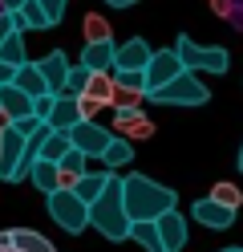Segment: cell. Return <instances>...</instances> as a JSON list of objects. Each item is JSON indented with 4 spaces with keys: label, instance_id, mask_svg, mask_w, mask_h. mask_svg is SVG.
Instances as JSON below:
<instances>
[{
    "label": "cell",
    "instance_id": "28",
    "mask_svg": "<svg viewBox=\"0 0 243 252\" xmlns=\"http://www.w3.org/2000/svg\"><path fill=\"white\" fill-rule=\"evenodd\" d=\"M142 102H146V94L142 90H122V86H113V114H122V110H142Z\"/></svg>",
    "mask_w": 243,
    "mask_h": 252
},
{
    "label": "cell",
    "instance_id": "7",
    "mask_svg": "<svg viewBox=\"0 0 243 252\" xmlns=\"http://www.w3.org/2000/svg\"><path fill=\"white\" fill-rule=\"evenodd\" d=\"M183 73V61L174 57V49H154V57H150V65H146V94H154V90H162L166 82H174V77Z\"/></svg>",
    "mask_w": 243,
    "mask_h": 252
},
{
    "label": "cell",
    "instance_id": "29",
    "mask_svg": "<svg viewBox=\"0 0 243 252\" xmlns=\"http://www.w3.org/2000/svg\"><path fill=\"white\" fill-rule=\"evenodd\" d=\"M37 8H41V17H45V25L53 29V25H61V17H65V8H69V0H37Z\"/></svg>",
    "mask_w": 243,
    "mask_h": 252
},
{
    "label": "cell",
    "instance_id": "32",
    "mask_svg": "<svg viewBox=\"0 0 243 252\" xmlns=\"http://www.w3.org/2000/svg\"><path fill=\"white\" fill-rule=\"evenodd\" d=\"M53 102H57L53 94H41V98H32V118H41V122H45L49 114H53Z\"/></svg>",
    "mask_w": 243,
    "mask_h": 252
},
{
    "label": "cell",
    "instance_id": "5",
    "mask_svg": "<svg viewBox=\"0 0 243 252\" xmlns=\"http://www.w3.org/2000/svg\"><path fill=\"white\" fill-rule=\"evenodd\" d=\"M49 216H53V224H61L65 232H81L89 224V208L73 191H53L49 195Z\"/></svg>",
    "mask_w": 243,
    "mask_h": 252
},
{
    "label": "cell",
    "instance_id": "36",
    "mask_svg": "<svg viewBox=\"0 0 243 252\" xmlns=\"http://www.w3.org/2000/svg\"><path fill=\"white\" fill-rule=\"evenodd\" d=\"M12 77H16V73H12L8 65H4V61H0V86H8V82H12Z\"/></svg>",
    "mask_w": 243,
    "mask_h": 252
},
{
    "label": "cell",
    "instance_id": "14",
    "mask_svg": "<svg viewBox=\"0 0 243 252\" xmlns=\"http://www.w3.org/2000/svg\"><path fill=\"white\" fill-rule=\"evenodd\" d=\"M77 122H81V114H77V98H65V94H61V98L53 102V114L45 118V126H49L53 134H69Z\"/></svg>",
    "mask_w": 243,
    "mask_h": 252
},
{
    "label": "cell",
    "instance_id": "42",
    "mask_svg": "<svg viewBox=\"0 0 243 252\" xmlns=\"http://www.w3.org/2000/svg\"><path fill=\"white\" fill-rule=\"evenodd\" d=\"M239 252H243V248H239Z\"/></svg>",
    "mask_w": 243,
    "mask_h": 252
},
{
    "label": "cell",
    "instance_id": "8",
    "mask_svg": "<svg viewBox=\"0 0 243 252\" xmlns=\"http://www.w3.org/2000/svg\"><path fill=\"white\" fill-rule=\"evenodd\" d=\"M32 65H37L45 90L53 94V98H61V94H65V82H69V57H65L61 49H53V53H45L41 61H32Z\"/></svg>",
    "mask_w": 243,
    "mask_h": 252
},
{
    "label": "cell",
    "instance_id": "24",
    "mask_svg": "<svg viewBox=\"0 0 243 252\" xmlns=\"http://www.w3.org/2000/svg\"><path fill=\"white\" fill-rule=\"evenodd\" d=\"M12 248H16V252H57V248L49 244V240H45L41 232H28V228L12 232Z\"/></svg>",
    "mask_w": 243,
    "mask_h": 252
},
{
    "label": "cell",
    "instance_id": "41",
    "mask_svg": "<svg viewBox=\"0 0 243 252\" xmlns=\"http://www.w3.org/2000/svg\"><path fill=\"white\" fill-rule=\"evenodd\" d=\"M8 252H16V248H8Z\"/></svg>",
    "mask_w": 243,
    "mask_h": 252
},
{
    "label": "cell",
    "instance_id": "27",
    "mask_svg": "<svg viewBox=\"0 0 243 252\" xmlns=\"http://www.w3.org/2000/svg\"><path fill=\"white\" fill-rule=\"evenodd\" d=\"M28 179L37 183V191H45V195H53V191H57V167H53V163H41V159H37V163H32V175H28Z\"/></svg>",
    "mask_w": 243,
    "mask_h": 252
},
{
    "label": "cell",
    "instance_id": "11",
    "mask_svg": "<svg viewBox=\"0 0 243 252\" xmlns=\"http://www.w3.org/2000/svg\"><path fill=\"white\" fill-rule=\"evenodd\" d=\"M154 228H158V240H162V252H183L187 248V224H183V216L166 212L162 220H154Z\"/></svg>",
    "mask_w": 243,
    "mask_h": 252
},
{
    "label": "cell",
    "instance_id": "18",
    "mask_svg": "<svg viewBox=\"0 0 243 252\" xmlns=\"http://www.w3.org/2000/svg\"><path fill=\"white\" fill-rule=\"evenodd\" d=\"M77 98H89V102H97L106 110L113 102V73H89V82H85V90H81Z\"/></svg>",
    "mask_w": 243,
    "mask_h": 252
},
{
    "label": "cell",
    "instance_id": "40",
    "mask_svg": "<svg viewBox=\"0 0 243 252\" xmlns=\"http://www.w3.org/2000/svg\"><path fill=\"white\" fill-rule=\"evenodd\" d=\"M239 171H243V151H239Z\"/></svg>",
    "mask_w": 243,
    "mask_h": 252
},
{
    "label": "cell",
    "instance_id": "3",
    "mask_svg": "<svg viewBox=\"0 0 243 252\" xmlns=\"http://www.w3.org/2000/svg\"><path fill=\"white\" fill-rule=\"evenodd\" d=\"M174 57L183 61L187 73H227V65H231L227 49H211V45H199L190 37H178L174 41Z\"/></svg>",
    "mask_w": 243,
    "mask_h": 252
},
{
    "label": "cell",
    "instance_id": "21",
    "mask_svg": "<svg viewBox=\"0 0 243 252\" xmlns=\"http://www.w3.org/2000/svg\"><path fill=\"white\" fill-rule=\"evenodd\" d=\"M12 86L21 90V94H28V98H41V94H49V90H45V82H41V73H37V65H32V61H28L25 69H16V77H12Z\"/></svg>",
    "mask_w": 243,
    "mask_h": 252
},
{
    "label": "cell",
    "instance_id": "6",
    "mask_svg": "<svg viewBox=\"0 0 243 252\" xmlns=\"http://www.w3.org/2000/svg\"><path fill=\"white\" fill-rule=\"evenodd\" d=\"M109 130L106 126H97V122H77L73 130H69V147L77 155H85V159H102V151L109 147Z\"/></svg>",
    "mask_w": 243,
    "mask_h": 252
},
{
    "label": "cell",
    "instance_id": "13",
    "mask_svg": "<svg viewBox=\"0 0 243 252\" xmlns=\"http://www.w3.org/2000/svg\"><path fill=\"white\" fill-rule=\"evenodd\" d=\"M113 53H118L113 41L85 45V49H81V69H85V73H113Z\"/></svg>",
    "mask_w": 243,
    "mask_h": 252
},
{
    "label": "cell",
    "instance_id": "9",
    "mask_svg": "<svg viewBox=\"0 0 243 252\" xmlns=\"http://www.w3.org/2000/svg\"><path fill=\"white\" fill-rule=\"evenodd\" d=\"M150 57H154V49L142 37H134V41L118 45V53H113V73H146Z\"/></svg>",
    "mask_w": 243,
    "mask_h": 252
},
{
    "label": "cell",
    "instance_id": "20",
    "mask_svg": "<svg viewBox=\"0 0 243 252\" xmlns=\"http://www.w3.org/2000/svg\"><path fill=\"white\" fill-rule=\"evenodd\" d=\"M81 37H85V45L113 41V37H109V21L102 17V12H85V21H81Z\"/></svg>",
    "mask_w": 243,
    "mask_h": 252
},
{
    "label": "cell",
    "instance_id": "25",
    "mask_svg": "<svg viewBox=\"0 0 243 252\" xmlns=\"http://www.w3.org/2000/svg\"><path fill=\"white\" fill-rule=\"evenodd\" d=\"M207 199H211V203H219V208H227V212H239V203H243V191H239L235 183H215Z\"/></svg>",
    "mask_w": 243,
    "mask_h": 252
},
{
    "label": "cell",
    "instance_id": "23",
    "mask_svg": "<svg viewBox=\"0 0 243 252\" xmlns=\"http://www.w3.org/2000/svg\"><path fill=\"white\" fill-rule=\"evenodd\" d=\"M0 61L16 73V69H25L28 65V57H25V41H21V33H12L4 45H0Z\"/></svg>",
    "mask_w": 243,
    "mask_h": 252
},
{
    "label": "cell",
    "instance_id": "33",
    "mask_svg": "<svg viewBox=\"0 0 243 252\" xmlns=\"http://www.w3.org/2000/svg\"><path fill=\"white\" fill-rule=\"evenodd\" d=\"M77 114H81V122H93L97 114H102V106L89 102V98H77Z\"/></svg>",
    "mask_w": 243,
    "mask_h": 252
},
{
    "label": "cell",
    "instance_id": "17",
    "mask_svg": "<svg viewBox=\"0 0 243 252\" xmlns=\"http://www.w3.org/2000/svg\"><path fill=\"white\" fill-rule=\"evenodd\" d=\"M109 179H113V171H85V175L77 179L73 195H77V199H81V203H85V208H89V203H93L97 195L106 191V183H109Z\"/></svg>",
    "mask_w": 243,
    "mask_h": 252
},
{
    "label": "cell",
    "instance_id": "30",
    "mask_svg": "<svg viewBox=\"0 0 243 252\" xmlns=\"http://www.w3.org/2000/svg\"><path fill=\"white\" fill-rule=\"evenodd\" d=\"M85 82H89V73L81 69V65H69V82H65V98H77V94L85 90Z\"/></svg>",
    "mask_w": 243,
    "mask_h": 252
},
{
    "label": "cell",
    "instance_id": "16",
    "mask_svg": "<svg viewBox=\"0 0 243 252\" xmlns=\"http://www.w3.org/2000/svg\"><path fill=\"white\" fill-rule=\"evenodd\" d=\"M194 220L207 224V228H215V232H223V228L235 224V212H227V208H219V203H211V199H199L194 203Z\"/></svg>",
    "mask_w": 243,
    "mask_h": 252
},
{
    "label": "cell",
    "instance_id": "38",
    "mask_svg": "<svg viewBox=\"0 0 243 252\" xmlns=\"http://www.w3.org/2000/svg\"><path fill=\"white\" fill-rule=\"evenodd\" d=\"M211 8H219V12H223V8H227V0H211Z\"/></svg>",
    "mask_w": 243,
    "mask_h": 252
},
{
    "label": "cell",
    "instance_id": "19",
    "mask_svg": "<svg viewBox=\"0 0 243 252\" xmlns=\"http://www.w3.org/2000/svg\"><path fill=\"white\" fill-rule=\"evenodd\" d=\"M69 151H73V147H69V134H53V130H49V134H45V143H41V151H37V159L57 167Z\"/></svg>",
    "mask_w": 243,
    "mask_h": 252
},
{
    "label": "cell",
    "instance_id": "12",
    "mask_svg": "<svg viewBox=\"0 0 243 252\" xmlns=\"http://www.w3.org/2000/svg\"><path fill=\"white\" fill-rule=\"evenodd\" d=\"M21 155H25V138L16 134L12 126H8V130H0V179H8V183H12Z\"/></svg>",
    "mask_w": 243,
    "mask_h": 252
},
{
    "label": "cell",
    "instance_id": "34",
    "mask_svg": "<svg viewBox=\"0 0 243 252\" xmlns=\"http://www.w3.org/2000/svg\"><path fill=\"white\" fill-rule=\"evenodd\" d=\"M12 33H21V29H16V21L12 17H4V12H0V45H4Z\"/></svg>",
    "mask_w": 243,
    "mask_h": 252
},
{
    "label": "cell",
    "instance_id": "4",
    "mask_svg": "<svg viewBox=\"0 0 243 252\" xmlns=\"http://www.w3.org/2000/svg\"><path fill=\"white\" fill-rule=\"evenodd\" d=\"M146 98H150V102H158V106H203L211 94H207V86H203L194 73H187V69H183V73L174 77V82H166L162 90L146 94Z\"/></svg>",
    "mask_w": 243,
    "mask_h": 252
},
{
    "label": "cell",
    "instance_id": "26",
    "mask_svg": "<svg viewBox=\"0 0 243 252\" xmlns=\"http://www.w3.org/2000/svg\"><path fill=\"white\" fill-rule=\"evenodd\" d=\"M130 240H134L142 252H162V240H158L154 224H130Z\"/></svg>",
    "mask_w": 243,
    "mask_h": 252
},
{
    "label": "cell",
    "instance_id": "22",
    "mask_svg": "<svg viewBox=\"0 0 243 252\" xmlns=\"http://www.w3.org/2000/svg\"><path fill=\"white\" fill-rule=\"evenodd\" d=\"M130 159H134V147H130L126 138H109V147L102 151V163H106V171H118V167H126Z\"/></svg>",
    "mask_w": 243,
    "mask_h": 252
},
{
    "label": "cell",
    "instance_id": "37",
    "mask_svg": "<svg viewBox=\"0 0 243 252\" xmlns=\"http://www.w3.org/2000/svg\"><path fill=\"white\" fill-rule=\"evenodd\" d=\"M106 4H113V8H130V4H138V0H106Z\"/></svg>",
    "mask_w": 243,
    "mask_h": 252
},
{
    "label": "cell",
    "instance_id": "10",
    "mask_svg": "<svg viewBox=\"0 0 243 252\" xmlns=\"http://www.w3.org/2000/svg\"><path fill=\"white\" fill-rule=\"evenodd\" d=\"M113 138H126V143H134V138H150L154 134V122L142 114V110H122V114H113Z\"/></svg>",
    "mask_w": 243,
    "mask_h": 252
},
{
    "label": "cell",
    "instance_id": "31",
    "mask_svg": "<svg viewBox=\"0 0 243 252\" xmlns=\"http://www.w3.org/2000/svg\"><path fill=\"white\" fill-rule=\"evenodd\" d=\"M113 86H122V90H142V94H146V77H142V73H113Z\"/></svg>",
    "mask_w": 243,
    "mask_h": 252
},
{
    "label": "cell",
    "instance_id": "39",
    "mask_svg": "<svg viewBox=\"0 0 243 252\" xmlns=\"http://www.w3.org/2000/svg\"><path fill=\"white\" fill-rule=\"evenodd\" d=\"M219 252H239V248H219Z\"/></svg>",
    "mask_w": 243,
    "mask_h": 252
},
{
    "label": "cell",
    "instance_id": "1",
    "mask_svg": "<svg viewBox=\"0 0 243 252\" xmlns=\"http://www.w3.org/2000/svg\"><path fill=\"white\" fill-rule=\"evenodd\" d=\"M122 199L130 224H154L166 212H174V191L150 175H126L122 179Z\"/></svg>",
    "mask_w": 243,
    "mask_h": 252
},
{
    "label": "cell",
    "instance_id": "15",
    "mask_svg": "<svg viewBox=\"0 0 243 252\" xmlns=\"http://www.w3.org/2000/svg\"><path fill=\"white\" fill-rule=\"evenodd\" d=\"M0 114H4L8 122H21V118L32 114V98H28V94H21L12 82L0 86Z\"/></svg>",
    "mask_w": 243,
    "mask_h": 252
},
{
    "label": "cell",
    "instance_id": "2",
    "mask_svg": "<svg viewBox=\"0 0 243 252\" xmlns=\"http://www.w3.org/2000/svg\"><path fill=\"white\" fill-rule=\"evenodd\" d=\"M89 224L113 244L130 240V216H126V199H122V179L118 175H113L106 183V191L89 203Z\"/></svg>",
    "mask_w": 243,
    "mask_h": 252
},
{
    "label": "cell",
    "instance_id": "35",
    "mask_svg": "<svg viewBox=\"0 0 243 252\" xmlns=\"http://www.w3.org/2000/svg\"><path fill=\"white\" fill-rule=\"evenodd\" d=\"M25 4H28V0H0V12H4V17H16Z\"/></svg>",
    "mask_w": 243,
    "mask_h": 252
}]
</instances>
